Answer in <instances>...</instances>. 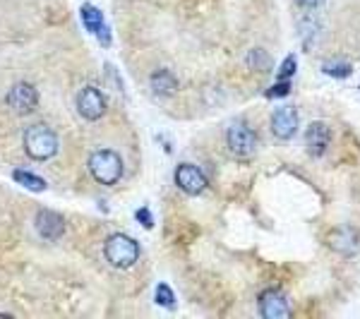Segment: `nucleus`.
Returning a JSON list of instances; mask_svg holds the SVG:
<instances>
[{
	"mask_svg": "<svg viewBox=\"0 0 360 319\" xmlns=\"http://www.w3.org/2000/svg\"><path fill=\"white\" fill-rule=\"evenodd\" d=\"M271 132L276 139H291L298 132V111L295 106H281L271 113Z\"/></svg>",
	"mask_w": 360,
	"mask_h": 319,
	"instance_id": "obj_11",
	"label": "nucleus"
},
{
	"mask_svg": "<svg viewBox=\"0 0 360 319\" xmlns=\"http://www.w3.org/2000/svg\"><path fill=\"white\" fill-rule=\"evenodd\" d=\"M327 242L329 247L341 254V257H353L358 252V233L353 228H334L332 233L327 235Z\"/></svg>",
	"mask_w": 360,
	"mask_h": 319,
	"instance_id": "obj_13",
	"label": "nucleus"
},
{
	"mask_svg": "<svg viewBox=\"0 0 360 319\" xmlns=\"http://www.w3.org/2000/svg\"><path fill=\"white\" fill-rule=\"evenodd\" d=\"M329 144H332V130H329L327 123L315 120V123L305 127V147L310 156H315V159L322 156L329 149Z\"/></svg>",
	"mask_w": 360,
	"mask_h": 319,
	"instance_id": "obj_9",
	"label": "nucleus"
},
{
	"mask_svg": "<svg viewBox=\"0 0 360 319\" xmlns=\"http://www.w3.org/2000/svg\"><path fill=\"white\" fill-rule=\"evenodd\" d=\"M25 152L34 161H49L58 154V135L46 125H32L25 132Z\"/></svg>",
	"mask_w": 360,
	"mask_h": 319,
	"instance_id": "obj_1",
	"label": "nucleus"
},
{
	"mask_svg": "<svg viewBox=\"0 0 360 319\" xmlns=\"http://www.w3.org/2000/svg\"><path fill=\"white\" fill-rule=\"evenodd\" d=\"M89 173L96 183L115 185L123 178V159L113 149H98L89 156Z\"/></svg>",
	"mask_w": 360,
	"mask_h": 319,
	"instance_id": "obj_3",
	"label": "nucleus"
},
{
	"mask_svg": "<svg viewBox=\"0 0 360 319\" xmlns=\"http://www.w3.org/2000/svg\"><path fill=\"white\" fill-rule=\"evenodd\" d=\"M5 101H8V106H10V111H13V113L27 115V113H32L34 108H37L39 91H37V86L29 84V82H17V84L10 86Z\"/></svg>",
	"mask_w": 360,
	"mask_h": 319,
	"instance_id": "obj_5",
	"label": "nucleus"
},
{
	"mask_svg": "<svg viewBox=\"0 0 360 319\" xmlns=\"http://www.w3.org/2000/svg\"><path fill=\"white\" fill-rule=\"evenodd\" d=\"M154 300H156V305H161V307H176V293H173V288L168 286V283H159V286H156Z\"/></svg>",
	"mask_w": 360,
	"mask_h": 319,
	"instance_id": "obj_17",
	"label": "nucleus"
},
{
	"mask_svg": "<svg viewBox=\"0 0 360 319\" xmlns=\"http://www.w3.org/2000/svg\"><path fill=\"white\" fill-rule=\"evenodd\" d=\"M295 3L300 5V8H307V10H315L319 8V5L324 3V0H295Z\"/></svg>",
	"mask_w": 360,
	"mask_h": 319,
	"instance_id": "obj_22",
	"label": "nucleus"
},
{
	"mask_svg": "<svg viewBox=\"0 0 360 319\" xmlns=\"http://www.w3.org/2000/svg\"><path fill=\"white\" fill-rule=\"evenodd\" d=\"M79 15H82L86 32L94 34L98 41H101V46H111V29H108L106 20H103V13L96 8V5L84 3L82 10H79Z\"/></svg>",
	"mask_w": 360,
	"mask_h": 319,
	"instance_id": "obj_10",
	"label": "nucleus"
},
{
	"mask_svg": "<svg viewBox=\"0 0 360 319\" xmlns=\"http://www.w3.org/2000/svg\"><path fill=\"white\" fill-rule=\"evenodd\" d=\"M226 144H229L231 154L238 159H250L257 152V132L248 123H233L226 130Z\"/></svg>",
	"mask_w": 360,
	"mask_h": 319,
	"instance_id": "obj_4",
	"label": "nucleus"
},
{
	"mask_svg": "<svg viewBox=\"0 0 360 319\" xmlns=\"http://www.w3.org/2000/svg\"><path fill=\"white\" fill-rule=\"evenodd\" d=\"M13 178L17 183L22 185V188H27V190H32V193H44L49 185H46L44 178H39V176H34V173H27V171H22V168H17V171H13Z\"/></svg>",
	"mask_w": 360,
	"mask_h": 319,
	"instance_id": "obj_15",
	"label": "nucleus"
},
{
	"mask_svg": "<svg viewBox=\"0 0 360 319\" xmlns=\"http://www.w3.org/2000/svg\"><path fill=\"white\" fill-rule=\"evenodd\" d=\"M176 185L185 195H202L207 190V178L195 164H180L176 168Z\"/></svg>",
	"mask_w": 360,
	"mask_h": 319,
	"instance_id": "obj_7",
	"label": "nucleus"
},
{
	"mask_svg": "<svg viewBox=\"0 0 360 319\" xmlns=\"http://www.w3.org/2000/svg\"><path fill=\"white\" fill-rule=\"evenodd\" d=\"M245 63H248L250 70H255V72H269V70H271V58L262 48H252V51H250L248 58H245Z\"/></svg>",
	"mask_w": 360,
	"mask_h": 319,
	"instance_id": "obj_16",
	"label": "nucleus"
},
{
	"mask_svg": "<svg viewBox=\"0 0 360 319\" xmlns=\"http://www.w3.org/2000/svg\"><path fill=\"white\" fill-rule=\"evenodd\" d=\"M135 219H137V221H139V226H144V228H152V226H154V216H152V211H149L147 207L137 209Z\"/></svg>",
	"mask_w": 360,
	"mask_h": 319,
	"instance_id": "obj_21",
	"label": "nucleus"
},
{
	"mask_svg": "<svg viewBox=\"0 0 360 319\" xmlns=\"http://www.w3.org/2000/svg\"><path fill=\"white\" fill-rule=\"evenodd\" d=\"M295 72V56H288L286 60H283L281 70H278V79H291Z\"/></svg>",
	"mask_w": 360,
	"mask_h": 319,
	"instance_id": "obj_20",
	"label": "nucleus"
},
{
	"mask_svg": "<svg viewBox=\"0 0 360 319\" xmlns=\"http://www.w3.org/2000/svg\"><path fill=\"white\" fill-rule=\"evenodd\" d=\"M149 86H152V91L156 96L168 98L178 91V77L171 72V70L159 67V70H154L152 77H149Z\"/></svg>",
	"mask_w": 360,
	"mask_h": 319,
	"instance_id": "obj_14",
	"label": "nucleus"
},
{
	"mask_svg": "<svg viewBox=\"0 0 360 319\" xmlns=\"http://www.w3.org/2000/svg\"><path fill=\"white\" fill-rule=\"evenodd\" d=\"M286 94H291V82H288V79H278V84H274L269 91H266V96H269V98L286 96Z\"/></svg>",
	"mask_w": 360,
	"mask_h": 319,
	"instance_id": "obj_19",
	"label": "nucleus"
},
{
	"mask_svg": "<svg viewBox=\"0 0 360 319\" xmlns=\"http://www.w3.org/2000/svg\"><path fill=\"white\" fill-rule=\"evenodd\" d=\"M322 72L329 74V77H351L353 65H348V63H324Z\"/></svg>",
	"mask_w": 360,
	"mask_h": 319,
	"instance_id": "obj_18",
	"label": "nucleus"
},
{
	"mask_svg": "<svg viewBox=\"0 0 360 319\" xmlns=\"http://www.w3.org/2000/svg\"><path fill=\"white\" fill-rule=\"evenodd\" d=\"M75 103H77V113L84 120H98L106 113V98H103V94L96 86H82Z\"/></svg>",
	"mask_w": 360,
	"mask_h": 319,
	"instance_id": "obj_6",
	"label": "nucleus"
},
{
	"mask_svg": "<svg viewBox=\"0 0 360 319\" xmlns=\"http://www.w3.org/2000/svg\"><path fill=\"white\" fill-rule=\"evenodd\" d=\"M257 307H259V315L266 317V319H286V317H291V307H288L286 295L274 291V288L259 293Z\"/></svg>",
	"mask_w": 360,
	"mask_h": 319,
	"instance_id": "obj_8",
	"label": "nucleus"
},
{
	"mask_svg": "<svg viewBox=\"0 0 360 319\" xmlns=\"http://www.w3.org/2000/svg\"><path fill=\"white\" fill-rule=\"evenodd\" d=\"M34 228L37 233L44 237V240H58L63 233H65V221H63L60 214L51 211V209H41L34 219Z\"/></svg>",
	"mask_w": 360,
	"mask_h": 319,
	"instance_id": "obj_12",
	"label": "nucleus"
},
{
	"mask_svg": "<svg viewBox=\"0 0 360 319\" xmlns=\"http://www.w3.org/2000/svg\"><path fill=\"white\" fill-rule=\"evenodd\" d=\"M103 254L115 269H130L139 259V242L125 233H113L103 245Z\"/></svg>",
	"mask_w": 360,
	"mask_h": 319,
	"instance_id": "obj_2",
	"label": "nucleus"
}]
</instances>
